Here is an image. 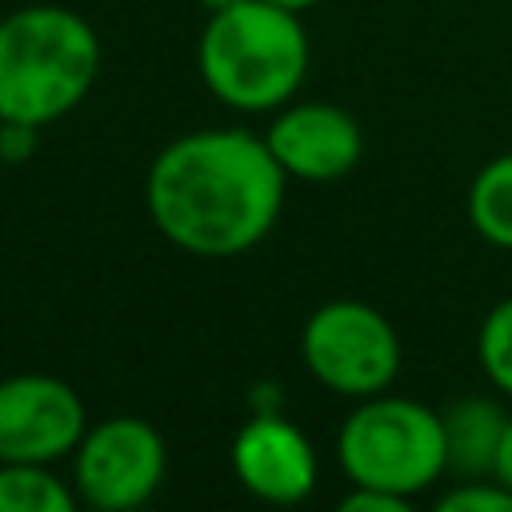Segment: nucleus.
<instances>
[{
  "label": "nucleus",
  "instance_id": "obj_1",
  "mask_svg": "<svg viewBox=\"0 0 512 512\" xmlns=\"http://www.w3.org/2000/svg\"><path fill=\"white\" fill-rule=\"evenodd\" d=\"M284 168L264 136L244 128H196L168 140L144 176V208L156 232L188 256L228 260L252 252L280 220Z\"/></svg>",
  "mask_w": 512,
  "mask_h": 512
},
{
  "label": "nucleus",
  "instance_id": "obj_2",
  "mask_svg": "<svg viewBox=\"0 0 512 512\" xmlns=\"http://www.w3.org/2000/svg\"><path fill=\"white\" fill-rule=\"evenodd\" d=\"M308 32L300 12L268 0H240L224 12H208L196 68L204 88L232 112L272 116L300 96L308 76Z\"/></svg>",
  "mask_w": 512,
  "mask_h": 512
},
{
  "label": "nucleus",
  "instance_id": "obj_3",
  "mask_svg": "<svg viewBox=\"0 0 512 512\" xmlns=\"http://www.w3.org/2000/svg\"><path fill=\"white\" fill-rule=\"evenodd\" d=\"M96 28L64 4H24L0 20V120L48 128L92 92Z\"/></svg>",
  "mask_w": 512,
  "mask_h": 512
},
{
  "label": "nucleus",
  "instance_id": "obj_4",
  "mask_svg": "<svg viewBox=\"0 0 512 512\" xmlns=\"http://www.w3.org/2000/svg\"><path fill=\"white\" fill-rule=\"evenodd\" d=\"M336 460L348 484L384 488L412 500L448 476L440 412L412 396H364L336 432Z\"/></svg>",
  "mask_w": 512,
  "mask_h": 512
},
{
  "label": "nucleus",
  "instance_id": "obj_5",
  "mask_svg": "<svg viewBox=\"0 0 512 512\" xmlns=\"http://www.w3.org/2000/svg\"><path fill=\"white\" fill-rule=\"evenodd\" d=\"M300 360L320 388L364 400L396 384L404 352L400 332L380 308L364 300H328L300 328Z\"/></svg>",
  "mask_w": 512,
  "mask_h": 512
},
{
  "label": "nucleus",
  "instance_id": "obj_6",
  "mask_svg": "<svg viewBox=\"0 0 512 512\" xmlns=\"http://www.w3.org/2000/svg\"><path fill=\"white\" fill-rule=\"evenodd\" d=\"M168 472L164 436L144 416H104L84 428L72 452V488L96 512L148 504Z\"/></svg>",
  "mask_w": 512,
  "mask_h": 512
},
{
  "label": "nucleus",
  "instance_id": "obj_7",
  "mask_svg": "<svg viewBox=\"0 0 512 512\" xmlns=\"http://www.w3.org/2000/svg\"><path fill=\"white\" fill-rule=\"evenodd\" d=\"M88 428L80 392L48 372H16L0 380V460L56 464L76 452Z\"/></svg>",
  "mask_w": 512,
  "mask_h": 512
},
{
  "label": "nucleus",
  "instance_id": "obj_8",
  "mask_svg": "<svg viewBox=\"0 0 512 512\" xmlns=\"http://www.w3.org/2000/svg\"><path fill=\"white\" fill-rule=\"evenodd\" d=\"M288 180L328 184L348 176L364 156V132L352 112L328 100H288L260 132Z\"/></svg>",
  "mask_w": 512,
  "mask_h": 512
},
{
  "label": "nucleus",
  "instance_id": "obj_9",
  "mask_svg": "<svg viewBox=\"0 0 512 512\" xmlns=\"http://www.w3.org/2000/svg\"><path fill=\"white\" fill-rule=\"evenodd\" d=\"M228 460L240 488L264 504H300L320 480V460L308 432L272 408L240 424Z\"/></svg>",
  "mask_w": 512,
  "mask_h": 512
},
{
  "label": "nucleus",
  "instance_id": "obj_10",
  "mask_svg": "<svg viewBox=\"0 0 512 512\" xmlns=\"http://www.w3.org/2000/svg\"><path fill=\"white\" fill-rule=\"evenodd\" d=\"M508 412L488 400V396H460L440 412L444 428V452H448V472L460 480L472 476H492L496 448L504 436Z\"/></svg>",
  "mask_w": 512,
  "mask_h": 512
},
{
  "label": "nucleus",
  "instance_id": "obj_11",
  "mask_svg": "<svg viewBox=\"0 0 512 512\" xmlns=\"http://www.w3.org/2000/svg\"><path fill=\"white\" fill-rule=\"evenodd\" d=\"M76 504L72 480L56 476L52 464L0 460V512H72Z\"/></svg>",
  "mask_w": 512,
  "mask_h": 512
},
{
  "label": "nucleus",
  "instance_id": "obj_12",
  "mask_svg": "<svg viewBox=\"0 0 512 512\" xmlns=\"http://www.w3.org/2000/svg\"><path fill=\"white\" fill-rule=\"evenodd\" d=\"M468 220L492 248L512 252V152L492 156L468 188Z\"/></svg>",
  "mask_w": 512,
  "mask_h": 512
},
{
  "label": "nucleus",
  "instance_id": "obj_13",
  "mask_svg": "<svg viewBox=\"0 0 512 512\" xmlns=\"http://www.w3.org/2000/svg\"><path fill=\"white\" fill-rule=\"evenodd\" d=\"M476 360L496 392L512 396V296L496 300L476 332Z\"/></svg>",
  "mask_w": 512,
  "mask_h": 512
},
{
  "label": "nucleus",
  "instance_id": "obj_14",
  "mask_svg": "<svg viewBox=\"0 0 512 512\" xmlns=\"http://www.w3.org/2000/svg\"><path fill=\"white\" fill-rule=\"evenodd\" d=\"M440 512H512V488L496 476H472L456 480L448 492L436 496Z\"/></svg>",
  "mask_w": 512,
  "mask_h": 512
},
{
  "label": "nucleus",
  "instance_id": "obj_15",
  "mask_svg": "<svg viewBox=\"0 0 512 512\" xmlns=\"http://www.w3.org/2000/svg\"><path fill=\"white\" fill-rule=\"evenodd\" d=\"M40 148V128L24 120H0V164H28Z\"/></svg>",
  "mask_w": 512,
  "mask_h": 512
},
{
  "label": "nucleus",
  "instance_id": "obj_16",
  "mask_svg": "<svg viewBox=\"0 0 512 512\" xmlns=\"http://www.w3.org/2000/svg\"><path fill=\"white\" fill-rule=\"evenodd\" d=\"M412 500L404 496H392L384 488H364V484H352L344 496H340V508L344 512H408Z\"/></svg>",
  "mask_w": 512,
  "mask_h": 512
},
{
  "label": "nucleus",
  "instance_id": "obj_17",
  "mask_svg": "<svg viewBox=\"0 0 512 512\" xmlns=\"http://www.w3.org/2000/svg\"><path fill=\"white\" fill-rule=\"evenodd\" d=\"M492 476H496L500 484H508V488H512V412H508V420H504V436H500V448H496Z\"/></svg>",
  "mask_w": 512,
  "mask_h": 512
},
{
  "label": "nucleus",
  "instance_id": "obj_18",
  "mask_svg": "<svg viewBox=\"0 0 512 512\" xmlns=\"http://www.w3.org/2000/svg\"><path fill=\"white\" fill-rule=\"evenodd\" d=\"M268 4H280V8H288V12H308V8H316V4H324V0H268Z\"/></svg>",
  "mask_w": 512,
  "mask_h": 512
},
{
  "label": "nucleus",
  "instance_id": "obj_19",
  "mask_svg": "<svg viewBox=\"0 0 512 512\" xmlns=\"http://www.w3.org/2000/svg\"><path fill=\"white\" fill-rule=\"evenodd\" d=\"M204 12H224V8H232V4H240V0H196Z\"/></svg>",
  "mask_w": 512,
  "mask_h": 512
}]
</instances>
